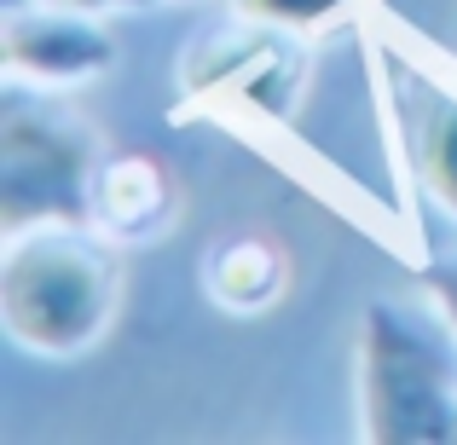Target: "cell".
I'll return each mask as SVG.
<instances>
[{"label": "cell", "instance_id": "obj_1", "mask_svg": "<svg viewBox=\"0 0 457 445\" xmlns=\"http://www.w3.org/2000/svg\"><path fill=\"white\" fill-rule=\"evenodd\" d=\"M122 307V255L93 220H41L6 232L0 324L23 353L76 358L104 342Z\"/></svg>", "mask_w": 457, "mask_h": 445}, {"label": "cell", "instance_id": "obj_2", "mask_svg": "<svg viewBox=\"0 0 457 445\" xmlns=\"http://www.w3.org/2000/svg\"><path fill=\"white\" fill-rule=\"evenodd\" d=\"M359 423L370 440H457V324L440 307L370 301L359 330Z\"/></svg>", "mask_w": 457, "mask_h": 445}, {"label": "cell", "instance_id": "obj_3", "mask_svg": "<svg viewBox=\"0 0 457 445\" xmlns=\"http://www.w3.org/2000/svg\"><path fill=\"white\" fill-rule=\"evenodd\" d=\"M99 134L76 122V111L53 104H6L0 122V220L6 232L41 220H93V191H99Z\"/></svg>", "mask_w": 457, "mask_h": 445}, {"label": "cell", "instance_id": "obj_4", "mask_svg": "<svg viewBox=\"0 0 457 445\" xmlns=\"http://www.w3.org/2000/svg\"><path fill=\"white\" fill-rule=\"evenodd\" d=\"M186 70H191V93H232L272 122H290L307 87V46L295 41V29L244 18L232 29L209 35Z\"/></svg>", "mask_w": 457, "mask_h": 445}, {"label": "cell", "instance_id": "obj_5", "mask_svg": "<svg viewBox=\"0 0 457 445\" xmlns=\"http://www.w3.org/2000/svg\"><path fill=\"white\" fill-rule=\"evenodd\" d=\"M116 58V41L93 12L81 6H53L41 0V12L6 23V70L29 87L53 93V87H76V81L104 76Z\"/></svg>", "mask_w": 457, "mask_h": 445}, {"label": "cell", "instance_id": "obj_6", "mask_svg": "<svg viewBox=\"0 0 457 445\" xmlns=\"http://www.w3.org/2000/svg\"><path fill=\"white\" fill-rule=\"evenodd\" d=\"M174 202L179 185L156 156H104L99 191H93V226L111 232L116 243H145L168 232Z\"/></svg>", "mask_w": 457, "mask_h": 445}, {"label": "cell", "instance_id": "obj_7", "mask_svg": "<svg viewBox=\"0 0 457 445\" xmlns=\"http://www.w3.org/2000/svg\"><path fill=\"white\" fill-rule=\"evenodd\" d=\"M203 284L220 301L226 312H261L284 295V249L272 237H226V243L209 249V267H203Z\"/></svg>", "mask_w": 457, "mask_h": 445}, {"label": "cell", "instance_id": "obj_8", "mask_svg": "<svg viewBox=\"0 0 457 445\" xmlns=\"http://www.w3.org/2000/svg\"><path fill=\"white\" fill-rule=\"evenodd\" d=\"M417 168H423V185L457 214V99L428 104L423 134H417Z\"/></svg>", "mask_w": 457, "mask_h": 445}, {"label": "cell", "instance_id": "obj_9", "mask_svg": "<svg viewBox=\"0 0 457 445\" xmlns=\"http://www.w3.org/2000/svg\"><path fill=\"white\" fill-rule=\"evenodd\" d=\"M244 18L278 23V29H312V23H330L347 0H237Z\"/></svg>", "mask_w": 457, "mask_h": 445}, {"label": "cell", "instance_id": "obj_10", "mask_svg": "<svg viewBox=\"0 0 457 445\" xmlns=\"http://www.w3.org/2000/svg\"><path fill=\"white\" fill-rule=\"evenodd\" d=\"M428 301H435V307L457 324V260H446V267L428 272Z\"/></svg>", "mask_w": 457, "mask_h": 445}]
</instances>
